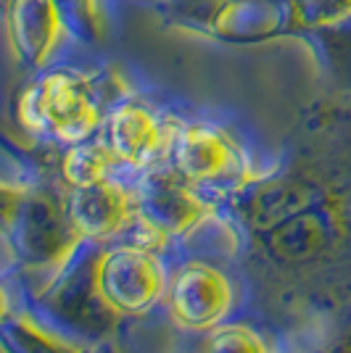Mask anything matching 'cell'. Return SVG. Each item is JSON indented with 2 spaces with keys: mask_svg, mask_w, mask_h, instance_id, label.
I'll return each instance as SVG.
<instances>
[{
  "mask_svg": "<svg viewBox=\"0 0 351 353\" xmlns=\"http://www.w3.org/2000/svg\"><path fill=\"white\" fill-rule=\"evenodd\" d=\"M114 103L106 98V79L79 69H45L19 95L16 117L30 134H43L59 145H82L98 137Z\"/></svg>",
  "mask_w": 351,
  "mask_h": 353,
  "instance_id": "obj_1",
  "label": "cell"
},
{
  "mask_svg": "<svg viewBox=\"0 0 351 353\" xmlns=\"http://www.w3.org/2000/svg\"><path fill=\"white\" fill-rule=\"evenodd\" d=\"M169 277L172 272L164 256L140 243L103 248L88 272L90 295L98 309L114 319H140L164 306Z\"/></svg>",
  "mask_w": 351,
  "mask_h": 353,
  "instance_id": "obj_2",
  "label": "cell"
},
{
  "mask_svg": "<svg viewBox=\"0 0 351 353\" xmlns=\"http://www.w3.org/2000/svg\"><path fill=\"white\" fill-rule=\"evenodd\" d=\"M135 188V240L159 250L172 240H185L206 227L214 206L204 192L177 174L169 163L151 169Z\"/></svg>",
  "mask_w": 351,
  "mask_h": 353,
  "instance_id": "obj_3",
  "label": "cell"
},
{
  "mask_svg": "<svg viewBox=\"0 0 351 353\" xmlns=\"http://www.w3.org/2000/svg\"><path fill=\"white\" fill-rule=\"evenodd\" d=\"M14 221L16 253L30 272L50 274L53 280L66 272L82 245L66 216V203L50 192H19L16 211H6Z\"/></svg>",
  "mask_w": 351,
  "mask_h": 353,
  "instance_id": "obj_4",
  "label": "cell"
},
{
  "mask_svg": "<svg viewBox=\"0 0 351 353\" xmlns=\"http://www.w3.org/2000/svg\"><path fill=\"white\" fill-rule=\"evenodd\" d=\"M164 311L177 330L209 335L230 322L235 311V282L214 261L191 259L169 277Z\"/></svg>",
  "mask_w": 351,
  "mask_h": 353,
  "instance_id": "obj_5",
  "label": "cell"
},
{
  "mask_svg": "<svg viewBox=\"0 0 351 353\" xmlns=\"http://www.w3.org/2000/svg\"><path fill=\"white\" fill-rule=\"evenodd\" d=\"M169 166L193 188L233 185V179L246 174V156L230 134L206 124H180L169 150Z\"/></svg>",
  "mask_w": 351,
  "mask_h": 353,
  "instance_id": "obj_6",
  "label": "cell"
},
{
  "mask_svg": "<svg viewBox=\"0 0 351 353\" xmlns=\"http://www.w3.org/2000/svg\"><path fill=\"white\" fill-rule=\"evenodd\" d=\"M180 124H169L153 108L137 101H122L106 117L103 140L119 166L146 174L169 161L172 140Z\"/></svg>",
  "mask_w": 351,
  "mask_h": 353,
  "instance_id": "obj_7",
  "label": "cell"
},
{
  "mask_svg": "<svg viewBox=\"0 0 351 353\" xmlns=\"http://www.w3.org/2000/svg\"><path fill=\"white\" fill-rule=\"evenodd\" d=\"M66 216L82 243H111L135 230V188L111 176L106 182L66 190Z\"/></svg>",
  "mask_w": 351,
  "mask_h": 353,
  "instance_id": "obj_8",
  "label": "cell"
},
{
  "mask_svg": "<svg viewBox=\"0 0 351 353\" xmlns=\"http://www.w3.org/2000/svg\"><path fill=\"white\" fill-rule=\"evenodd\" d=\"M66 19L59 0H8L6 34L19 66L45 72L66 37Z\"/></svg>",
  "mask_w": 351,
  "mask_h": 353,
  "instance_id": "obj_9",
  "label": "cell"
},
{
  "mask_svg": "<svg viewBox=\"0 0 351 353\" xmlns=\"http://www.w3.org/2000/svg\"><path fill=\"white\" fill-rule=\"evenodd\" d=\"M117 166L119 163L111 148L106 145V140L93 137L82 145L66 148V153L61 159V176L69 190H79V188H90V185L111 179Z\"/></svg>",
  "mask_w": 351,
  "mask_h": 353,
  "instance_id": "obj_10",
  "label": "cell"
},
{
  "mask_svg": "<svg viewBox=\"0 0 351 353\" xmlns=\"http://www.w3.org/2000/svg\"><path fill=\"white\" fill-rule=\"evenodd\" d=\"M204 353H272L269 343L251 324L227 322L206 335Z\"/></svg>",
  "mask_w": 351,
  "mask_h": 353,
  "instance_id": "obj_11",
  "label": "cell"
},
{
  "mask_svg": "<svg viewBox=\"0 0 351 353\" xmlns=\"http://www.w3.org/2000/svg\"><path fill=\"white\" fill-rule=\"evenodd\" d=\"M351 19V0H293V27L325 30Z\"/></svg>",
  "mask_w": 351,
  "mask_h": 353,
  "instance_id": "obj_12",
  "label": "cell"
},
{
  "mask_svg": "<svg viewBox=\"0 0 351 353\" xmlns=\"http://www.w3.org/2000/svg\"><path fill=\"white\" fill-rule=\"evenodd\" d=\"M69 32H77L85 40L103 34V0H59Z\"/></svg>",
  "mask_w": 351,
  "mask_h": 353,
  "instance_id": "obj_13",
  "label": "cell"
}]
</instances>
